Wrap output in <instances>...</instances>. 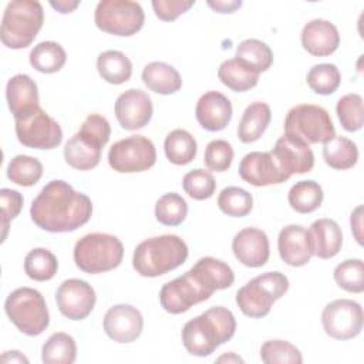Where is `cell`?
<instances>
[{
    "mask_svg": "<svg viewBox=\"0 0 364 364\" xmlns=\"http://www.w3.org/2000/svg\"><path fill=\"white\" fill-rule=\"evenodd\" d=\"M324 162L338 171L353 168L358 161V148L354 141L347 136L336 135L323 145Z\"/></svg>",
    "mask_w": 364,
    "mask_h": 364,
    "instance_id": "31",
    "label": "cell"
},
{
    "mask_svg": "<svg viewBox=\"0 0 364 364\" xmlns=\"http://www.w3.org/2000/svg\"><path fill=\"white\" fill-rule=\"evenodd\" d=\"M272 119L270 107L266 102L255 101L249 104L237 125V138L243 144L257 141L267 129Z\"/></svg>",
    "mask_w": 364,
    "mask_h": 364,
    "instance_id": "26",
    "label": "cell"
},
{
    "mask_svg": "<svg viewBox=\"0 0 364 364\" xmlns=\"http://www.w3.org/2000/svg\"><path fill=\"white\" fill-rule=\"evenodd\" d=\"M336 112L341 127L348 132H355L363 128L364 108L363 97L357 92L343 95L336 105Z\"/></svg>",
    "mask_w": 364,
    "mask_h": 364,
    "instance_id": "41",
    "label": "cell"
},
{
    "mask_svg": "<svg viewBox=\"0 0 364 364\" xmlns=\"http://www.w3.org/2000/svg\"><path fill=\"white\" fill-rule=\"evenodd\" d=\"M239 61L250 67L257 74L267 71L273 63L272 48L262 40L246 38L239 43L236 48V55Z\"/></svg>",
    "mask_w": 364,
    "mask_h": 364,
    "instance_id": "35",
    "label": "cell"
},
{
    "mask_svg": "<svg viewBox=\"0 0 364 364\" xmlns=\"http://www.w3.org/2000/svg\"><path fill=\"white\" fill-rule=\"evenodd\" d=\"M44 21V10L37 0H11L7 3L1 28L0 40L3 46L11 50L28 47L37 37Z\"/></svg>",
    "mask_w": 364,
    "mask_h": 364,
    "instance_id": "5",
    "label": "cell"
},
{
    "mask_svg": "<svg viewBox=\"0 0 364 364\" xmlns=\"http://www.w3.org/2000/svg\"><path fill=\"white\" fill-rule=\"evenodd\" d=\"M55 301L60 313L70 320H84L94 310L97 296L90 283L81 279L64 280L57 291Z\"/></svg>",
    "mask_w": 364,
    "mask_h": 364,
    "instance_id": "14",
    "label": "cell"
},
{
    "mask_svg": "<svg viewBox=\"0 0 364 364\" xmlns=\"http://www.w3.org/2000/svg\"><path fill=\"white\" fill-rule=\"evenodd\" d=\"M186 215L188 203L175 192L162 195L155 203V218L161 225L178 226L186 219Z\"/></svg>",
    "mask_w": 364,
    "mask_h": 364,
    "instance_id": "40",
    "label": "cell"
},
{
    "mask_svg": "<svg viewBox=\"0 0 364 364\" xmlns=\"http://www.w3.org/2000/svg\"><path fill=\"white\" fill-rule=\"evenodd\" d=\"M77 134L92 145L104 148L109 141L111 127L108 119L101 114H90L81 124Z\"/></svg>",
    "mask_w": 364,
    "mask_h": 364,
    "instance_id": "45",
    "label": "cell"
},
{
    "mask_svg": "<svg viewBox=\"0 0 364 364\" xmlns=\"http://www.w3.org/2000/svg\"><path fill=\"white\" fill-rule=\"evenodd\" d=\"M7 178L20 186H33L43 176V164L30 155H16L7 165Z\"/></svg>",
    "mask_w": 364,
    "mask_h": 364,
    "instance_id": "37",
    "label": "cell"
},
{
    "mask_svg": "<svg viewBox=\"0 0 364 364\" xmlns=\"http://www.w3.org/2000/svg\"><path fill=\"white\" fill-rule=\"evenodd\" d=\"M208 6L210 9H213L216 13H222V14H228V13H235L240 6L242 1L240 0H208Z\"/></svg>",
    "mask_w": 364,
    "mask_h": 364,
    "instance_id": "49",
    "label": "cell"
},
{
    "mask_svg": "<svg viewBox=\"0 0 364 364\" xmlns=\"http://www.w3.org/2000/svg\"><path fill=\"white\" fill-rule=\"evenodd\" d=\"M235 257L246 267H262L270 256L267 235L257 228H245L239 230L232 240Z\"/></svg>",
    "mask_w": 364,
    "mask_h": 364,
    "instance_id": "19",
    "label": "cell"
},
{
    "mask_svg": "<svg viewBox=\"0 0 364 364\" xmlns=\"http://www.w3.org/2000/svg\"><path fill=\"white\" fill-rule=\"evenodd\" d=\"M102 148L92 145L82 139L78 134H74L64 146L65 162L78 171H90L95 168L101 161Z\"/></svg>",
    "mask_w": 364,
    "mask_h": 364,
    "instance_id": "29",
    "label": "cell"
},
{
    "mask_svg": "<svg viewBox=\"0 0 364 364\" xmlns=\"http://www.w3.org/2000/svg\"><path fill=\"white\" fill-rule=\"evenodd\" d=\"M270 155L286 179L294 173H307L314 166V154L310 145L293 141L284 135L276 141Z\"/></svg>",
    "mask_w": 364,
    "mask_h": 364,
    "instance_id": "16",
    "label": "cell"
},
{
    "mask_svg": "<svg viewBox=\"0 0 364 364\" xmlns=\"http://www.w3.org/2000/svg\"><path fill=\"white\" fill-rule=\"evenodd\" d=\"M50 6L61 14H67V13H71L74 9H77L80 6V1L78 0H74V1H71V0H57V1H50Z\"/></svg>",
    "mask_w": 364,
    "mask_h": 364,
    "instance_id": "51",
    "label": "cell"
},
{
    "mask_svg": "<svg viewBox=\"0 0 364 364\" xmlns=\"http://www.w3.org/2000/svg\"><path fill=\"white\" fill-rule=\"evenodd\" d=\"M28 61L34 70L43 74H53L60 71L65 61L67 54L61 44L55 41H41L33 47Z\"/></svg>",
    "mask_w": 364,
    "mask_h": 364,
    "instance_id": "32",
    "label": "cell"
},
{
    "mask_svg": "<svg viewBox=\"0 0 364 364\" xmlns=\"http://www.w3.org/2000/svg\"><path fill=\"white\" fill-rule=\"evenodd\" d=\"M182 188L195 200L209 199L216 191V181L209 171L196 168L189 171L182 179Z\"/></svg>",
    "mask_w": 364,
    "mask_h": 364,
    "instance_id": "44",
    "label": "cell"
},
{
    "mask_svg": "<svg viewBox=\"0 0 364 364\" xmlns=\"http://www.w3.org/2000/svg\"><path fill=\"white\" fill-rule=\"evenodd\" d=\"M156 162V149L144 135H131L117 141L108 151V164L118 173L144 172Z\"/></svg>",
    "mask_w": 364,
    "mask_h": 364,
    "instance_id": "12",
    "label": "cell"
},
{
    "mask_svg": "<svg viewBox=\"0 0 364 364\" xmlns=\"http://www.w3.org/2000/svg\"><path fill=\"white\" fill-rule=\"evenodd\" d=\"M104 331L117 343H132L144 330L141 311L131 304H115L104 316Z\"/></svg>",
    "mask_w": 364,
    "mask_h": 364,
    "instance_id": "17",
    "label": "cell"
},
{
    "mask_svg": "<svg viewBox=\"0 0 364 364\" xmlns=\"http://www.w3.org/2000/svg\"><path fill=\"white\" fill-rule=\"evenodd\" d=\"M363 307L350 299L330 301L321 313V324L327 336L336 340H350L363 330Z\"/></svg>",
    "mask_w": 364,
    "mask_h": 364,
    "instance_id": "13",
    "label": "cell"
},
{
    "mask_svg": "<svg viewBox=\"0 0 364 364\" xmlns=\"http://www.w3.org/2000/svg\"><path fill=\"white\" fill-rule=\"evenodd\" d=\"M303 48L316 57H327L340 46L337 27L324 18H313L301 30Z\"/></svg>",
    "mask_w": 364,
    "mask_h": 364,
    "instance_id": "22",
    "label": "cell"
},
{
    "mask_svg": "<svg viewBox=\"0 0 364 364\" xmlns=\"http://www.w3.org/2000/svg\"><path fill=\"white\" fill-rule=\"evenodd\" d=\"M239 176L253 186H269L287 181L276 166L270 152H249L239 164Z\"/></svg>",
    "mask_w": 364,
    "mask_h": 364,
    "instance_id": "21",
    "label": "cell"
},
{
    "mask_svg": "<svg viewBox=\"0 0 364 364\" xmlns=\"http://www.w3.org/2000/svg\"><path fill=\"white\" fill-rule=\"evenodd\" d=\"M58 270V262L54 253L46 247H36L24 257V272L36 282L51 280Z\"/></svg>",
    "mask_w": 364,
    "mask_h": 364,
    "instance_id": "36",
    "label": "cell"
},
{
    "mask_svg": "<svg viewBox=\"0 0 364 364\" xmlns=\"http://www.w3.org/2000/svg\"><path fill=\"white\" fill-rule=\"evenodd\" d=\"M91 199L61 179L50 181L30 206L31 220L51 233L77 230L91 219Z\"/></svg>",
    "mask_w": 364,
    "mask_h": 364,
    "instance_id": "2",
    "label": "cell"
},
{
    "mask_svg": "<svg viewBox=\"0 0 364 364\" xmlns=\"http://www.w3.org/2000/svg\"><path fill=\"white\" fill-rule=\"evenodd\" d=\"M307 85L320 95H330L337 91L341 82V73L337 65L321 63L313 65L306 77Z\"/></svg>",
    "mask_w": 364,
    "mask_h": 364,
    "instance_id": "38",
    "label": "cell"
},
{
    "mask_svg": "<svg viewBox=\"0 0 364 364\" xmlns=\"http://www.w3.org/2000/svg\"><path fill=\"white\" fill-rule=\"evenodd\" d=\"M1 361L3 363H28V358L26 355H23V353L17 351V350H11V351H4V354L1 355Z\"/></svg>",
    "mask_w": 364,
    "mask_h": 364,
    "instance_id": "52",
    "label": "cell"
},
{
    "mask_svg": "<svg viewBox=\"0 0 364 364\" xmlns=\"http://www.w3.org/2000/svg\"><path fill=\"white\" fill-rule=\"evenodd\" d=\"M218 77L223 85L235 92L249 91L259 82V74L237 58L225 60L218 68Z\"/></svg>",
    "mask_w": 364,
    "mask_h": 364,
    "instance_id": "27",
    "label": "cell"
},
{
    "mask_svg": "<svg viewBox=\"0 0 364 364\" xmlns=\"http://www.w3.org/2000/svg\"><path fill=\"white\" fill-rule=\"evenodd\" d=\"M277 250L282 260L293 267L307 264L314 256L310 233L301 225H287L280 230Z\"/></svg>",
    "mask_w": 364,
    "mask_h": 364,
    "instance_id": "18",
    "label": "cell"
},
{
    "mask_svg": "<svg viewBox=\"0 0 364 364\" xmlns=\"http://www.w3.org/2000/svg\"><path fill=\"white\" fill-rule=\"evenodd\" d=\"M114 109L117 121L127 131H136L148 125L154 112L149 95L139 88H129L119 94Z\"/></svg>",
    "mask_w": 364,
    "mask_h": 364,
    "instance_id": "15",
    "label": "cell"
},
{
    "mask_svg": "<svg viewBox=\"0 0 364 364\" xmlns=\"http://www.w3.org/2000/svg\"><path fill=\"white\" fill-rule=\"evenodd\" d=\"M0 199H1V223H3L1 240H4L10 220H13L23 208V196L20 192L14 189L3 188L0 191Z\"/></svg>",
    "mask_w": 364,
    "mask_h": 364,
    "instance_id": "47",
    "label": "cell"
},
{
    "mask_svg": "<svg viewBox=\"0 0 364 364\" xmlns=\"http://www.w3.org/2000/svg\"><path fill=\"white\" fill-rule=\"evenodd\" d=\"M97 71L104 81L119 85L131 78L132 63L122 51L107 50L97 57Z\"/></svg>",
    "mask_w": 364,
    "mask_h": 364,
    "instance_id": "28",
    "label": "cell"
},
{
    "mask_svg": "<svg viewBox=\"0 0 364 364\" xmlns=\"http://www.w3.org/2000/svg\"><path fill=\"white\" fill-rule=\"evenodd\" d=\"M284 136L306 144H324L336 136L330 114L320 105L299 104L284 118Z\"/></svg>",
    "mask_w": 364,
    "mask_h": 364,
    "instance_id": "8",
    "label": "cell"
},
{
    "mask_svg": "<svg viewBox=\"0 0 364 364\" xmlns=\"http://www.w3.org/2000/svg\"><path fill=\"white\" fill-rule=\"evenodd\" d=\"M10 321L26 336L41 334L50 324V313L44 296L31 287H18L4 301Z\"/></svg>",
    "mask_w": 364,
    "mask_h": 364,
    "instance_id": "9",
    "label": "cell"
},
{
    "mask_svg": "<svg viewBox=\"0 0 364 364\" xmlns=\"http://www.w3.org/2000/svg\"><path fill=\"white\" fill-rule=\"evenodd\" d=\"M188 255V245L179 236H154L142 240L135 247L132 266L144 277H158L183 264Z\"/></svg>",
    "mask_w": 364,
    "mask_h": 364,
    "instance_id": "4",
    "label": "cell"
},
{
    "mask_svg": "<svg viewBox=\"0 0 364 364\" xmlns=\"http://www.w3.org/2000/svg\"><path fill=\"white\" fill-rule=\"evenodd\" d=\"M235 331L236 318L233 313L223 306H215L186 321L181 338L189 354L208 357L219 346L229 341Z\"/></svg>",
    "mask_w": 364,
    "mask_h": 364,
    "instance_id": "3",
    "label": "cell"
},
{
    "mask_svg": "<svg viewBox=\"0 0 364 364\" xmlns=\"http://www.w3.org/2000/svg\"><path fill=\"white\" fill-rule=\"evenodd\" d=\"M219 209L232 218H243L253 209V196L243 188H223L218 196Z\"/></svg>",
    "mask_w": 364,
    "mask_h": 364,
    "instance_id": "39",
    "label": "cell"
},
{
    "mask_svg": "<svg viewBox=\"0 0 364 364\" xmlns=\"http://www.w3.org/2000/svg\"><path fill=\"white\" fill-rule=\"evenodd\" d=\"M351 232L358 242V245H363V236H361V228H363V205H358L353 212L350 218Z\"/></svg>",
    "mask_w": 364,
    "mask_h": 364,
    "instance_id": "50",
    "label": "cell"
},
{
    "mask_svg": "<svg viewBox=\"0 0 364 364\" xmlns=\"http://www.w3.org/2000/svg\"><path fill=\"white\" fill-rule=\"evenodd\" d=\"M164 151L171 164L188 165L196 156L198 144L189 131L176 128L165 136Z\"/></svg>",
    "mask_w": 364,
    "mask_h": 364,
    "instance_id": "30",
    "label": "cell"
},
{
    "mask_svg": "<svg viewBox=\"0 0 364 364\" xmlns=\"http://www.w3.org/2000/svg\"><path fill=\"white\" fill-rule=\"evenodd\" d=\"M6 98L14 119L40 107L37 84L27 74H16L7 81Z\"/></svg>",
    "mask_w": 364,
    "mask_h": 364,
    "instance_id": "23",
    "label": "cell"
},
{
    "mask_svg": "<svg viewBox=\"0 0 364 364\" xmlns=\"http://www.w3.org/2000/svg\"><path fill=\"white\" fill-rule=\"evenodd\" d=\"M314 256L320 259L334 257L343 246V232L338 223L330 218H321L311 223L309 229Z\"/></svg>",
    "mask_w": 364,
    "mask_h": 364,
    "instance_id": "24",
    "label": "cell"
},
{
    "mask_svg": "<svg viewBox=\"0 0 364 364\" xmlns=\"http://www.w3.org/2000/svg\"><path fill=\"white\" fill-rule=\"evenodd\" d=\"M16 135L21 145L36 149H53L63 141V129L41 107L14 119Z\"/></svg>",
    "mask_w": 364,
    "mask_h": 364,
    "instance_id": "11",
    "label": "cell"
},
{
    "mask_svg": "<svg viewBox=\"0 0 364 364\" xmlns=\"http://www.w3.org/2000/svg\"><path fill=\"white\" fill-rule=\"evenodd\" d=\"M73 256L80 270L88 274H98L121 264L124 245L109 233H88L75 243Z\"/></svg>",
    "mask_w": 364,
    "mask_h": 364,
    "instance_id": "6",
    "label": "cell"
},
{
    "mask_svg": "<svg viewBox=\"0 0 364 364\" xmlns=\"http://www.w3.org/2000/svg\"><path fill=\"white\" fill-rule=\"evenodd\" d=\"M216 361L218 363H243V358L235 353H228V354H223L219 358H216Z\"/></svg>",
    "mask_w": 364,
    "mask_h": 364,
    "instance_id": "53",
    "label": "cell"
},
{
    "mask_svg": "<svg viewBox=\"0 0 364 364\" xmlns=\"http://www.w3.org/2000/svg\"><path fill=\"white\" fill-rule=\"evenodd\" d=\"M233 148L225 139H213L206 145L203 162L209 171L225 172L230 168L233 161Z\"/></svg>",
    "mask_w": 364,
    "mask_h": 364,
    "instance_id": "46",
    "label": "cell"
},
{
    "mask_svg": "<svg viewBox=\"0 0 364 364\" xmlns=\"http://www.w3.org/2000/svg\"><path fill=\"white\" fill-rule=\"evenodd\" d=\"M142 82L154 92L171 95L181 90L182 78L175 67L164 61H152L142 70Z\"/></svg>",
    "mask_w": 364,
    "mask_h": 364,
    "instance_id": "25",
    "label": "cell"
},
{
    "mask_svg": "<svg viewBox=\"0 0 364 364\" xmlns=\"http://www.w3.org/2000/svg\"><path fill=\"white\" fill-rule=\"evenodd\" d=\"M195 0H152L155 16L162 21H172L186 13Z\"/></svg>",
    "mask_w": 364,
    "mask_h": 364,
    "instance_id": "48",
    "label": "cell"
},
{
    "mask_svg": "<svg viewBox=\"0 0 364 364\" xmlns=\"http://www.w3.org/2000/svg\"><path fill=\"white\" fill-rule=\"evenodd\" d=\"M233 108L230 100L219 91L202 94L196 102L195 117L199 125L210 132L222 131L232 119Z\"/></svg>",
    "mask_w": 364,
    "mask_h": 364,
    "instance_id": "20",
    "label": "cell"
},
{
    "mask_svg": "<svg viewBox=\"0 0 364 364\" xmlns=\"http://www.w3.org/2000/svg\"><path fill=\"white\" fill-rule=\"evenodd\" d=\"M233 282L235 273L228 263L205 256L182 276L162 286L159 303L165 311L181 314L192 306L208 300L216 290L230 287Z\"/></svg>",
    "mask_w": 364,
    "mask_h": 364,
    "instance_id": "1",
    "label": "cell"
},
{
    "mask_svg": "<svg viewBox=\"0 0 364 364\" xmlns=\"http://www.w3.org/2000/svg\"><path fill=\"white\" fill-rule=\"evenodd\" d=\"M338 287L350 293L364 290V264L361 259H347L338 263L333 272Z\"/></svg>",
    "mask_w": 364,
    "mask_h": 364,
    "instance_id": "43",
    "label": "cell"
},
{
    "mask_svg": "<svg viewBox=\"0 0 364 364\" xmlns=\"http://www.w3.org/2000/svg\"><path fill=\"white\" fill-rule=\"evenodd\" d=\"M77 358L75 340L63 331L51 334L41 348L44 364H73Z\"/></svg>",
    "mask_w": 364,
    "mask_h": 364,
    "instance_id": "34",
    "label": "cell"
},
{
    "mask_svg": "<svg viewBox=\"0 0 364 364\" xmlns=\"http://www.w3.org/2000/svg\"><path fill=\"white\" fill-rule=\"evenodd\" d=\"M289 290V279L280 272H266L249 280L236 291V304L252 318L267 316L276 300Z\"/></svg>",
    "mask_w": 364,
    "mask_h": 364,
    "instance_id": "7",
    "label": "cell"
},
{
    "mask_svg": "<svg viewBox=\"0 0 364 364\" xmlns=\"http://www.w3.org/2000/svg\"><path fill=\"white\" fill-rule=\"evenodd\" d=\"M95 26L108 34L131 37L136 34L145 21L144 9L132 0H101L94 13Z\"/></svg>",
    "mask_w": 364,
    "mask_h": 364,
    "instance_id": "10",
    "label": "cell"
},
{
    "mask_svg": "<svg viewBox=\"0 0 364 364\" xmlns=\"http://www.w3.org/2000/svg\"><path fill=\"white\" fill-rule=\"evenodd\" d=\"M260 358L264 364H301L300 350L286 340H267L260 347Z\"/></svg>",
    "mask_w": 364,
    "mask_h": 364,
    "instance_id": "42",
    "label": "cell"
},
{
    "mask_svg": "<svg viewBox=\"0 0 364 364\" xmlns=\"http://www.w3.org/2000/svg\"><path fill=\"white\" fill-rule=\"evenodd\" d=\"M323 199H324L323 188L316 181H311V179L296 182L287 193L289 205L297 213L314 212L321 206Z\"/></svg>",
    "mask_w": 364,
    "mask_h": 364,
    "instance_id": "33",
    "label": "cell"
}]
</instances>
